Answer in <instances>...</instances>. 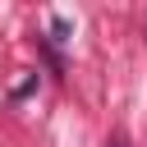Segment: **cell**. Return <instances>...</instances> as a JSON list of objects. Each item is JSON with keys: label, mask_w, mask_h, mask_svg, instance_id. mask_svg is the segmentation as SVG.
<instances>
[{"label": "cell", "mask_w": 147, "mask_h": 147, "mask_svg": "<svg viewBox=\"0 0 147 147\" xmlns=\"http://www.w3.org/2000/svg\"><path fill=\"white\" fill-rule=\"evenodd\" d=\"M110 147H129V142H124V138H110Z\"/></svg>", "instance_id": "obj_1"}]
</instances>
